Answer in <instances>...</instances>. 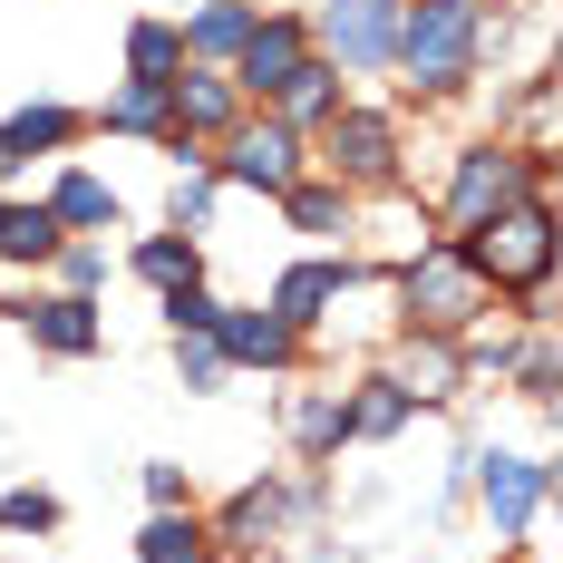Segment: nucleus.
Wrapping results in <instances>:
<instances>
[{"label":"nucleus","mask_w":563,"mask_h":563,"mask_svg":"<svg viewBox=\"0 0 563 563\" xmlns=\"http://www.w3.org/2000/svg\"><path fill=\"white\" fill-rule=\"evenodd\" d=\"M10 175H20V166H10V156H0V195H10Z\"/></svg>","instance_id":"obj_33"},{"label":"nucleus","mask_w":563,"mask_h":563,"mask_svg":"<svg viewBox=\"0 0 563 563\" xmlns=\"http://www.w3.org/2000/svg\"><path fill=\"white\" fill-rule=\"evenodd\" d=\"M68 525V506H58L49 486H10L0 496V534H58Z\"/></svg>","instance_id":"obj_27"},{"label":"nucleus","mask_w":563,"mask_h":563,"mask_svg":"<svg viewBox=\"0 0 563 563\" xmlns=\"http://www.w3.org/2000/svg\"><path fill=\"white\" fill-rule=\"evenodd\" d=\"M456 263L486 282V291H515L525 321H544V282H554V205L544 195H515L486 224L456 233Z\"/></svg>","instance_id":"obj_1"},{"label":"nucleus","mask_w":563,"mask_h":563,"mask_svg":"<svg viewBox=\"0 0 563 563\" xmlns=\"http://www.w3.org/2000/svg\"><path fill=\"white\" fill-rule=\"evenodd\" d=\"M136 563H224V554H214V525L195 506H156L136 534Z\"/></svg>","instance_id":"obj_20"},{"label":"nucleus","mask_w":563,"mask_h":563,"mask_svg":"<svg viewBox=\"0 0 563 563\" xmlns=\"http://www.w3.org/2000/svg\"><path fill=\"white\" fill-rule=\"evenodd\" d=\"M273 205H282V224L311 233V243H340V233H350V214H360V195H350V185H331V175H301V185H282Z\"/></svg>","instance_id":"obj_15"},{"label":"nucleus","mask_w":563,"mask_h":563,"mask_svg":"<svg viewBox=\"0 0 563 563\" xmlns=\"http://www.w3.org/2000/svg\"><path fill=\"white\" fill-rule=\"evenodd\" d=\"M350 282H360L350 253H311V263H291V273L273 282V301H263V311H273L282 331H311V321H331L340 301H350Z\"/></svg>","instance_id":"obj_11"},{"label":"nucleus","mask_w":563,"mask_h":563,"mask_svg":"<svg viewBox=\"0 0 563 563\" xmlns=\"http://www.w3.org/2000/svg\"><path fill=\"white\" fill-rule=\"evenodd\" d=\"M214 350H224V369H291V360H301V331H282L273 311H214Z\"/></svg>","instance_id":"obj_12"},{"label":"nucleus","mask_w":563,"mask_h":563,"mask_svg":"<svg viewBox=\"0 0 563 563\" xmlns=\"http://www.w3.org/2000/svg\"><path fill=\"white\" fill-rule=\"evenodd\" d=\"M340 108H350V98H340V68H331V58H321V49L301 58V78H291V88H282V98H273V117H291L301 136H321V126H331Z\"/></svg>","instance_id":"obj_22"},{"label":"nucleus","mask_w":563,"mask_h":563,"mask_svg":"<svg viewBox=\"0 0 563 563\" xmlns=\"http://www.w3.org/2000/svg\"><path fill=\"white\" fill-rule=\"evenodd\" d=\"M10 321L40 340L49 360H98L108 350V321H98L88 291H30V301H10Z\"/></svg>","instance_id":"obj_10"},{"label":"nucleus","mask_w":563,"mask_h":563,"mask_svg":"<svg viewBox=\"0 0 563 563\" xmlns=\"http://www.w3.org/2000/svg\"><path fill=\"white\" fill-rule=\"evenodd\" d=\"M126 263H136V282H156V291H175V282H205V253H195V233H146Z\"/></svg>","instance_id":"obj_25"},{"label":"nucleus","mask_w":563,"mask_h":563,"mask_svg":"<svg viewBox=\"0 0 563 563\" xmlns=\"http://www.w3.org/2000/svg\"><path fill=\"white\" fill-rule=\"evenodd\" d=\"M389 68L418 98H456V88L486 68V0H398Z\"/></svg>","instance_id":"obj_2"},{"label":"nucleus","mask_w":563,"mask_h":563,"mask_svg":"<svg viewBox=\"0 0 563 563\" xmlns=\"http://www.w3.org/2000/svg\"><path fill=\"white\" fill-rule=\"evenodd\" d=\"M321 156H331V185H350V195H379V185L408 175V146H398L389 108H340L321 126Z\"/></svg>","instance_id":"obj_7"},{"label":"nucleus","mask_w":563,"mask_h":563,"mask_svg":"<svg viewBox=\"0 0 563 563\" xmlns=\"http://www.w3.org/2000/svg\"><path fill=\"white\" fill-rule=\"evenodd\" d=\"M214 311H224V301H214L205 282H175V291H166V331L175 340H205V331H214Z\"/></svg>","instance_id":"obj_29"},{"label":"nucleus","mask_w":563,"mask_h":563,"mask_svg":"<svg viewBox=\"0 0 563 563\" xmlns=\"http://www.w3.org/2000/svg\"><path fill=\"white\" fill-rule=\"evenodd\" d=\"M146 506H195V486H185V466H166V456L146 466Z\"/></svg>","instance_id":"obj_32"},{"label":"nucleus","mask_w":563,"mask_h":563,"mask_svg":"<svg viewBox=\"0 0 563 563\" xmlns=\"http://www.w3.org/2000/svg\"><path fill=\"white\" fill-rule=\"evenodd\" d=\"M544 175H554V156H525V146H496V136H486V146H466V156H456L448 205H438V214L466 233V224H486L496 205H515V195H544Z\"/></svg>","instance_id":"obj_5"},{"label":"nucleus","mask_w":563,"mask_h":563,"mask_svg":"<svg viewBox=\"0 0 563 563\" xmlns=\"http://www.w3.org/2000/svg\"><path fill=\"white\" fill-rule=\"evenodd\" d=\"M253 20H263L253 0H205V10L175 20V30H185V58H195V68H233V49L253 40Z\"/></svg>","instance_id":"obj_18"},{"label":"nucleus","mask_w":563,"mask_h":563,"mask_svg":"<svg viewBox=\"0 0 563 563\" xmlns=\"http://www.w3.org/2000/svg\"><path fill=\"white\" fill-rule=\"evenodd\" d=\"M185 68V30L175 20H136L126 30V78H175Z\"/></svg>","instance_id":"obj_26"},{"label":"nucleus","mask_w":563,"mask_h":563,"mask_svg":"<svg viewBox=\"0 0 563 563\" xmlns=\"http://www.w3.org/2000/svg\"><path fill=\"white\" fill-rule=\"evenodd\" d=\"M98 282H108V243H78V233H68V243H58V291H88V301H98Z\"/></svg>","instance_id":"obj_30"},{"label":"nucleus","mask_w":563,"mask_h":563,"mask_svg":"<svg viewBox=\"0 0 563 563\" xmlns=\"http://www.w3.org/2000/svg\"><path fill=\"white\" fill-rule=\"evenodd\" d=\"M40 205L58 214V233H117V214H126V205H117V185H108V175H88V166H68Z\"/></svg>","instance_id":"obj_19"},{"label":"nucleus","mask_w":563,"mask_h":563,"mask_svg":"<svg viewBox=\"0 0 563 563\" xmlns=\"http://www.w3.org/2000/svg\"><path fill=\"white\" fill-rule=\"evenodd\" d=\"M98 126H108V136H156V146H166V136H175V98H166V78H126V88H108Z\"/></svg>","instance_id":"obj_21"},{"label":"nucleus","mask_w":563,"mask_h":563,"mask_svg":"<svg viewBox=\"0 0 563 563\" xmlns=\"http://www.w3.org/2000/svg\"><path fill=\"white\" fill-rule=\"evenodd\" d=\"M486 311H496V291L466 273V263H456V243H418V253L398 263V321H408V331L466 340Z\"/></svg>","instance_id":"obj_3"},{"label":"nucleus","mask_w":563,"mask_h":563,"mask_svg":"<svg viewBox=\"0 0 563 563\" xmlns=\"http://www.w3.org/2000/svg\"><path fill=\"white\" fill-rule=\"evenodd\" d=\"M58 214L49 205H30V195H0V263L10 273H40V263H58Z\"/></svg>","instance_id":"obj_17"},{"label":"nucleus","mask_w":563,"mask_h":563,"mask_svg":"<svg viewBox=\"0 0 563 563\" xmlns=\"http://www.w3.org/2000/svg\"><path fill=\"white\" fill-rule=\"evenodd\" d=\"M282 525H291V486H243L214 525V554H263Z\"/></svg>","instance_id":"obj_16"},{"label":"nucleus","mask_w":563,"mask_h":563,"mask_svg":"<svg viewBox=\"0 0 563 563\" xmlns=\"http://www.w3.org/2000/svg\"><path fill=\"white\" fill-rule=\"evenodd\" d=\"M291 448L301 456H331V448H350V418H340V389H311V398H291Z\"/></svg>","instance_id":"obj_24"},{"label":"nucleus","mask_w":563,"mask_h":563,"mask_svg":"<svg viewBox=\"0 0 563 563\" xmlns=\"http://www.w3.org/2000/svg\"><path fill=\"white\" fill-rule=\"evenodd\" d=\"M78 136H88V117L58 108V98H30V108L0 117V156H10V166H30V156H58V146H78Z\"/></svg>","instance_id":"obj_14"},{"label":"nucleus","mask_w":563,"mask_h":563,"mask_svg":"<svg viewBox=\"0 0 563 563\" xmlns=\"http://www.w3.org/2000/svg\"><path fill=\"white\" fill-rule=\"evenodd\" d=\"M301 58H311V30H301L291 10H263V20H253V40L233 49L224 78H233V98H243V108H273L282 88L301 78Z\"/></svg>","instance_id":"obj_9"},{"label":"nucleus","mask_w":563,"mask_h":563,"mask_svg":"<svg viewBox=\"0 0 563 563\" xmlns=\"http://www.w3.org/2000/svg\"><path fill=\"white\" fill-rule=\"evenodd\" d=\"M311 49L331 58L340 78H379L398 49V0H311Z\"/></svg>","instance_id":"obj_6"},{"label":"nucleus","mask_w":563,"mask_h":563,"mask_svg":"<svg viewBox=\"0 0 563 563\" xmlns=\"http://www.w3.org/2000/svg\"><path fill=\"white\" fill-rule=\"evenodd\" d=\"M175 379H185L195 398L224 389V350H214V340H175Z\"/></svg>","instance_id":"obj_31"},{"label":"nucleus","mask_w":563,"mask_h":563,"mask_svg":"<svg viewBox=\"0 0 563 563\" xmlns=\"http://www.w3.org/2000/svg\"><path fill=\"white\" fill-rule=\"evenodd\" d=\"M389 379L418 398V408H438V398H456V379H466V350H456V340H438V331H398Z\"/></svg>","instance_id":"obj_13"},{"label":"nucleus","mask_w":563,"mask_h":563,"mask_svg":"<svg viewBox=\"0 0 563 563\" xmlns=\"http://www.w3.org/2000/svg\"><path fill=\"white\" fill-rule=\"evenodd\" d=\"M340 418H350V438H398V428L418 418V398H408L389 369H379V379H360V389L340 398Z\"/></svg>","instance_id":"obj_23"},{"label":"nucleus","mask_w":563,"mask_h":563,"mask_svg":"<svg viewBox=\"0 0 563 563\" xmlns=\"http://www.w3.org/2000/svg\"><path fill=\"white\" fill-rule=\"evenodd\" d=\"M205 166H214V185H233V195H282V185H301V175H311V136H301V126H291V117H233L224 136H214V156H205Z\"/></svg>","instance_id":"obj_4"},{"label":"nucleus","mask_w":563,"mask_h":563,"mask_svg":"<svg viewBox=\"0 0 563 563\" xmlns=\"http://www.w3.org/2000/svg\"><path fill=\"white\" fill-rule=\"evenodd\" d=\"M214 205H224L214 166H185V175H175V205H166V214H175V233H205V224H214Z\"/></svg>","instance_id":"obj_28"},{"label":"nucleus","mask_w":563,"mask_h":563,"mask_svg":"<svg viewBox=\"0 0 563 563\" xmlns=\"http://www.w3.org/2000/svg\"><path fill=\"white\" fill-rule=\"evenodd\" d=\"M476 506L496 525V544H525L534 515L554 506V466L544 456H515V448H476Z\"/></svg>","instance_id":"obj_8"}]
</instances>
